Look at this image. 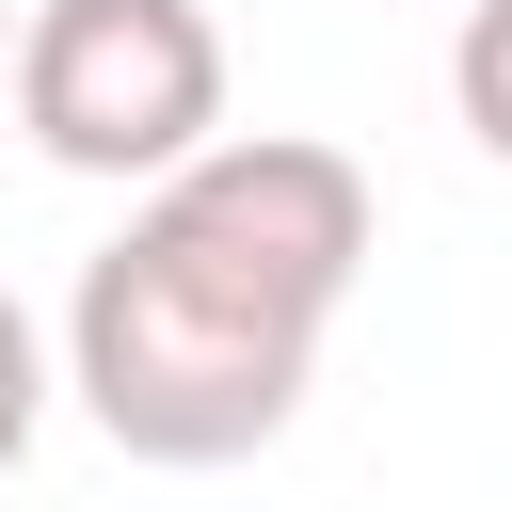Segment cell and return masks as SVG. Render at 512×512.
I'll use <instances>...</instances> for the list:
<instances>
[{
  "instance_id": "cell-1",
  "label": "cell",
  "mask_w": 512,
  "mask_h": 512,
  "mask_svg": "<svg viewBox=\"0 0 512 512\" xmlns=\"http://www.w3.org/2000/svg\"><path fill=\"white\" fill-rule=\"evenodd\" d=\"M384 208L368 160L320 128H240L208 144L176 192H144L80 288H64V400L128 448V464H256L304 384L320 336L368 272Z\"/></svg>"
},
{
  "instance_id": "cell-2",
  "label": "cell",
  "mask_w": 512,
  "mask_h": 512,
  "mask_svg": "<svg viewBox=\"0 0 512 512\" xmlns=\"http://www.w3.org/2000/svg\"><path fill=\"white\" fill-rule=\"evenodd\" d=\"M16 128L64 176H112L128 208L176 192L208 144H240L224 128V32H208V0H32Z\"/></svg>"
},
{
  "instance_id": "cell-3",
  "label": "cell",
  "mask_w": 512,
  "mask_h": 512,
  "mask_svg": "<svg viewBox=\"0 0 512 512\" xmlns=\"http://www.w3.org/2000/svg\"><path fill=\"white\" fill-rule=\"evenodd\" d=\"M448 112H464L480 160H512V0H464V32H448Z\"/></svg>"
},
{
  "instance_id": "cell-4",
  "label": "cell",
  "mask_w": 512,
  "mask_h": 512,
  "mask_svg": "<svg viewBox=\"0 0 512 512\" xmlns=\"http://www.w3.org/2000/svg\"><path fill=\"white\" fill-rule=\"evenodd\" d=\"M48 384H64V352L32 336V304L0 288V480L32 464V432H48Z\"/></svg>"
},
{
  "instance_id": "cell-5",
  "label": "cell",
  "mask_w": 512,
  "mask_h": 512,
  "mask_svg": "<svg viewBox=\"0 0 512 512\" xmlns=\"http://www.w3.org/2000/svg\"><path fill=\"white\" fill-rule=\"evenodd\" d=\"M16 48H32V16H16V0H0V96H16Z\"/></svg>"
}]
</instances>
